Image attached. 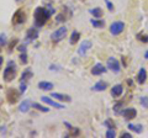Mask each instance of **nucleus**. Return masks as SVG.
<instances>
[{
	"instance_id": "nucleus-1",
	"label": "nucleus",
	"mask_w": 148,
	"mask_h": 138,
	"mask_svg": "<svg viewBox=\"0 0 148 138\" xmlns=\"http://www.w3.org/2000/svg\"><path fill=\"white\" fill-rule=\"evenodd\" d=\"M52 15V12L49 11V9H46L42 6H38L36 8L35 14H34V17H35V25L36 27H41L43 26L46 22L48 21V19Z\"/></svg>"
},
{
	"instance_id": "nucleus-2",
	"label": "nucleus",
	"mask_w": 148,
	"mask_h": 138,
	"mask_svg": "<svg viewBox=\"0 0 148 138\" xmlns=\"http://www.w3.org/2000/svg\"><path fill=\"white\" fill-rule=\"evenodd\" d=\"M16 64L14 63L12 61H10L8 63V67L5 68V70H4V80L6 83H10L15 79L16 77Z\"/></svg>"
},
{
	"instance_id": "nucleus-3",
	"label": "nucleus",
	"mask_w": 148,
	"mask_h": 138,
	"mask_svg": "<svg viewBox=\"0 0 148 138\" xmlns=\"http://www.w3.org/2000/svg\"><path fill=\"white\" fill-rule=\"evenodd\" d=\"M67 27H59V29H57L52 35H51V40L53 41V42H59V41H62L64 37H66L67 35Z\"/></svg>"
},
{
	"instance_id": "nucleus-4",
	"label": "nucleus",
	"mask_w": 148,
	"mask_h": 138,
	"mask_svg": "<svg viewBox=\"0 0 148 138\" xmlns=\"http://www.w3.org/2000/svg\"><path fill=\"white\" fill-rule=\"evenodd\" d=\"M25 21H26V14L22 11L21 9H18L12 16V24L14 25H21V24H24Z\"/></svg>"
},
{
	"instance_id": "nucleus-5",
	"label": "nucleus",
	"mask_w": 148,
	"mask_h": 138,
	"mask_svg": "<svg viewBox=\"0 0 148 138\" xmlns=\"http://www.w3.org/2000/svg\"><path fill=\"white\" fill-rule=\"evenodd\" d=\"M123 29H125V24L122 21H115L110 26V32L114 36H117V35H120L123 31Z\"/></svg>"
},
{
	"instance_id": "nucleus-6",
	"label": "nucleus",
	"mask_w": 148,
	"mask_h": 138,
	"mask_svg": "<svg viewBox=\"0 0 148 138\" xmlns=\"http://www.w3.org/2000/svg\"><path fill=\"white\" fill-rule=\"evenodd\" d=\"M108 68L110 69L111 72L114 73H119L120 70H121V66H120V62L117 61L116 58L114 57H110L108 59Z\"/></svg>"
},
{
	"instance_id": "nucleus-7",
	"label": "nucleus",
	"mask_w": 148,
	"mask_h": 138,
	"mask_svg": "<svg viewBox=\"0 0 148 138\" xmlns=\"http://www.w3.org/2000/svg\"><path fill=\"white\" fill-rule=\"evenodd\" d=\"M121 115L126 118V120H132L137 116V111L136 109H132V107H128V109H125L121 111Z\"/></svg>"
},
{
	"instance_id": "nucleus-8",
	"label": "nucleus",
	"mask_w": 148,
	"mask_h": 138,
	"mask_svg": "<svg viewBox=\"0 0 148 138\" xmlns=\"http://www.w3.org/2000/svg\"><path fill=\"white\" fill-rule=\"evenodd\" d=\"M91 48V42L89 40H85L84 42H82L79 49H78V53H79V56H85L86 52Z\"/></svg>"
},
{
	"instance_id": "nucleus-9",
	"label": "nucleus",
	"mask_w": 148,
	"mask_h": 138,
	"mask_svg": "<svg viewBox=\"0 0 148 138\" xmlns=\"http://www.w3.org/2000/svg\"><path fill=\"white\" fill-rule=\"evenodd\" d=\"M38 37V30L35 29V27H31V29L27 30V33H26V40L27 42H31V41L36 40Z\"/></svg>"
},
{
	"instance_id": "nucleus-10",
	"label": "nucleus",
	"mask_w": 148,
	"mask_h": 138,
	"mask_svg": "<svg viewBox=\"0 0 148 138\" xmlns=\"http://www.w3.org/2000/svg\"><path fill=\"white\" fill-rule=\"evenodd\" d=\"M41 99H42V101H43L45 104L49 105V106H53V107H56V109H64V105L56 102V101H53L51 98H48V96H42Z\"/></svg>"
},
{
	"instance_id": "nucleus-11",
	"label": "nucleus",
	"mask_w": 148,
	"mask_h": 138,
	"mask_svg": "<svg viewBox=\"0 0 148 138\" xmlns=\"http://www.w3.org/2000/svg\"><path fill=\"white\" fill-rule=\"evenodd\" d=\"M6 98L10 104H15L18 99V94L15 91V89H10V90H8V93H6Z\"/></svg>"
},
{
	"instance_id": "nucleus-12",
	"label": "nucleus",
	"mask_w": 148,
	"mask_h": 138,
	"mask_svg": "<svg viewBox=\"0 0 148 138\" xmlns=\"http://www.w3.org/2000/svg\"><path fill=\"white\" fill-rule=\"evenodd\" d=\"M105 72H106V68H104V66L103 64H100V63L95 64V66L92 67V69H91V74L92 75H101Z\"/></svg>"
},
{
	"instance_id": "nucleus-13",
	"label": "nucleus",
	"mask_w": 148,
	"mask_h": 138,
	"mask_svg": "<svg viewBox=\"0 0 148 138\" xmlns=\"http://www.w3.org/2000/svg\"><path fill=\"white\" fill-rule=\"evenodd\" d=\"M51 98L58 99V100H61V101H67V102H71V101H72V98L69 95L61 94V93H52V94H51Z\"/></svg>"
},
{
	"instance_id": "nucleus-14",
	"label": "nucleus",
	"mask_w": 148,
	"mask_h": 138,
	"mask_svg": "<svg viewBox=\"0 0 148 138\" xmlns=\"http://www.w3.org/2000/svg\"><path fill=\"white\" fill-rule=\"evenodd\" d=\"M146 79H147V72L145 68H141L137 74V83L138 84H143L146 81Z\"/></svg>"
},
{
	"instance_id": "nucleus-15",
	"label": "nucleus",
	"mask_w": 148,
	"mask_h": 138,
	"mask_svg": "<svg viewBox=\"0 0 148 138\" xmlns=\"http://www.w3.org/2000/svg\"><path fill=\"white\" fill-rule=\"evenodd\" d=\"M106 88H108V83H105V81H98L96 84L92 86L91 88V90L92 91H104V90H106Z\"/></svg>"
},
{
	"instance_id": "nucleus-16",
	"label": "nucleus",
	"mask_w": 148,
	"mask_h": 138,
	"mask_svg": "<svg viewBox=\"0 0 148 138\" xmlns=\"http://www.w3.org/2000/svg\"><path fill=\"white\" fill-rule=\"evenodd\" d=\"M122 91H123L122 85L121 84H117V85H115L114 88L111 89V95H112L114 98H119V96H121Z\"/></svg>"
},
{
	"instance_id": "nucleus-17",
	"label": "nucleus",
	"mask_w": 148,
	"mask_h": 138,
	"mask_svg": "<svg viewBox=\"0 0 148 138\" xmlns=\"http://www.w3.org/2000/svg\"><path fill=\"white\" fill-rule=\"evenodd\" d=\"M37 86H38V89H41V90H46V91H48V90H52V89H53V84H52V83H49V81H40Z\"/></svg>"
},
{
	"instance_id": "nucleus-18",
	"label": "nucleus",
	"mask_w": 148,
	"mask_h": 138,
	"mask_svg": "<svg viewBox=\"0 0 148 138\" xmlns=\"http://www.w3.org/2000/svg\"><path fill=\"white\" fill-rule=\"evenodd\" d=\"M32 106V104H31V101L30 100H25V101H22L21 105H20V107H18V110H20V112H27L30 110V107Z\"/></svg>"
},
{
	"instance_id": "nucleus-19",
	"label": "nucleus",
	"mask_w": 148,
	"mask_h": 138,
	"mask_svg": "<svg viewBox=\"0 0 148 138\" xmlns=\"http://www.w3.org/2000/svg\"><path fill=\"white\" fill-rule=\"evenodd\" d=\"M80 38V33L78 31H73L72 35H71V38H69V42H71V44H75L78 41H79Z\"/></svg>"
},
{
	"instance_id": "nucleus-20",
	"label": "nucleus",
	"mask_w": 148,
	"mask_h": 138,
	"mask_svg": "<svg viewBox=\"0 0 148 138\" xmlns=\"http://www.w3.org/2000/svg\"><path fill=\"white\" fill-rule=\"evenodd\" d=\"M127 127H128V130H131V131L136 132V133H141L143 131V126L142 125H133V123H130Z\"/></svg>"
},
{
	"instance_id": "nucleus-21",
	"label": "nucleus",
	"mask_w": 148,
	"mask_h": 138,
	"mask_svg": "<svg viewBox=\"0 0 148 138\" xmlns=\"http://www.w3.org/2000/svg\"><path fill=\"white\" fill-rule=\"evenodd\" d=\"M90 14H92L94 17H96V19H100V17L103 16V10H101L100 8H95V9H91Z\"/></svg>"
},
{
	"instance_id": "nucleus-22",
	"label": "nucleus",
	"mask_w": 148,
	"mask_h": 138,
	"mask_svg": "<svg viewBox=\"0 0 148 138\" xmlns=\"http://www.w3.org/2000/svg\"><path fill=\"white\" fill-rule=\"evenodd\" d=\"M30 78H32V72L30 70L29 68L26 69V70L22 73V75H21V81H25L27 79H30Z\"/></svg>"
},
{
	"instance_id": "nucleus-23",
	"label": "nucleus",
	"mask_w": 148,
	"mask_h": 138,
	"mask_svg": "<svg viewBox=\"0 0 148 138\" xmlns=\"http://www.w3.org/2000/svg\"><path fill=\"white\" fill-rule=\"evenodd\" d=\"M32 107H35L36 110H38V111H42V112H48L49 111L48 107H45V106H42V105H40V104H37V102L32 104Z\"/></svg>"
},
{
	"instance_id": "nucleus-24",
	"label": "nucleus",
	"mask_w": 148,
	"mask_h": 138,
	"mask_svg": "<svg viewBox=\"0 0 148 138\" xmlns=\"http://www.w3.org/2000/svg\"><path fill=\"white\" fill-rule=\"evenodd\" d=\"M90 22H91L92 26L96 27V29H101V27H104V25H105V22L101 21V20H91Z\"/></svg>"
},
{
	"instance_id": "nucleus-25",
	"label": "nucleus",
	"mask_w": 148,
	"mask_h": 138,
	"mask_svg": "<svg viewBox=\"0 0 148 138\" xmlns=\"http://www.w3.org/2000/svg\"><path fill=\"white\" fill-rule=\"evenodd\" d=\"M140 102L143 107L148 109V96H142V98L140 99Z\"/></svg>"
},
{
	"instance_id": "nucleus-26",
	"label": "nucleus",
	"mask_w": 148,
	"mask_h": 138,
	"mask_svg": "<svg viewBox=\"0 0 148 138\" xmlns=\"http://www.w3.org/2000/svg\"><path fill=\"white\" fill-rule=\"evenodd\" d=\"M115 136H116V132H115L114 128H109L108 132H106V137L108 138H114Z\"/></svg>"
},
{
	"instance_id": "nucleus-27",
	"label": "nucleus",
	"mask_w": 148,
	"mask_h": 138,
	"mask_svg": "<svg viewBox=\"0 0 148 138\" xmlns=\"http://www.w3.org/2000/svg\"><path fill=\"white\" fill-rule=\"evenodd\" d=\"M137 37H138V40H140L141 42H143V43H148V35H138Z\"/></svg>"
},
{
	"instance_id": "nucleus-28",
	"label": "nucleus",
	"mask_w": 148,
	"mask_h": 138,
	"mask_svg": "<svg viewBox=\"0 0 148 138\" xmlns=\"http://www.w3.org/2000/svg\"><path fill=\"white\" fill-rule=\"evenodd\" d=\"M6 43V36L5 33H1L0 35V46H4Z\"/></svg>"
},
{
	"instance_id": "nucleus-29",
	"label": "nucleus",
	"mask_w": 148,
	"mask_h": 138,
	"mask_svg": "<svg viewBox=\"0 0 148 138\" xmlns=\"http://www.w3.org/2000/svg\"><path fill=\"white\" fill-rule=\"evenodd\" d=\"M121 106H123V104H122V102H119V104H116V105H115V106H114V111L116 112V113H119V112H120V107H121Z\"/></svg>"
},
{
	"instance_id": "nucleus-30",
	"label": "nucleus",
	"mask_w": 148,
	"mask_h": 138,
	"mask_svg": "<svg viewBox=\"0 0 148 138\" xmlns=\"http://www.w3.org/2000/svg\"><path fill=\"white\" fill-rule=\"evenodd\" d=\"M105 125L108 126L109 128H114V127H115V123L111 121V120H106V121H105Z\"/></svg>"
},
{
	"instance_id": "nucleus-31",
	"label": "nucleus",
	"mask_w": 148,
	"mask_h": 138,
	"mask_svg": "<svg viewBox=\"0 0 148 138\" xmlns=\"http://www.w3.org/2000/svg\"><path fill=\"white\" fill-rule=\"evenodd\" d=\"M26 89H27V85H26V83L24 84V81H21V85H20V93L22 94V93H25L26 91Z\"/></svg>"
},
{
	"instance_id": "nucleus-32",
	"label": "nucleus",
	"mask_w": 148,
	"mask_h": 138,
	"mask_svg": "<svg viewBox=\"0 0 148 138\" xmlns=\"http://www.w3.org/2000/svg\"><path fill=\"white\" fill-rule=\"evenodd\" d=\"M20 61H21V63H24V64L27 63V56H26V53H22L21 54V56H20Z\"/></svg>"
},
{
	"instance_id": "nucleus-33",
	"label": "nucleus",
	"mask_w": 148,
	"mask_h": 138,
	"mask_svg": "<svg viewBox=\"0 0 148 138\" xmlns=\"http://www.w3.org/2000/svg\"><path fill=\"white\" fill-rule=\"evenodd\" d=\"M105 1H106V5H108L109 10H110V11H112V10H114V5H112V4H111V3L109 1V0H105Z\"/></svg>"
},
{
	"instance_id": "nucleus-34",
	"label": "nucleus",
	"mask_w": 148,
	"mask_h": 138,
	"mask_svg": "<svg viewBox=\"0 0 148 138\" xmlns=\"http://www.w3.org/2000/svg\"><path fill=\"white\" fill-rule=\"evenodd\" d=\"M66 20V17H63V15H58L57 16V21L58 22H62V21H64Z\"/></svg>"
},
{
	"instance_id": "nucleus-35",
	"label": "nucleus",
	"mask_w": 148,
	"mask_h": 138,
	"mask_svg": "<svg viewBox=\"0 0 148 138\" xmlns=\"http://www.w3.org/2000/svg\"><path fill=\"white\" fill-rule=\"evenodd\" d=\"M18 51H21V52H26V44H22L18 47Z\"/></svg>"
},
{
	"instance_id": "nucleus-36",
	"label": "nucleus",
	"mask_w": 148,
	"mask_h": 138,
	"mask_svg": "<svg viewBox=\"0 0 148 138\" xmlns=\"http://www.w3.org/2000/svg\"><path fill=\"white\" fill-rule=\"evenodd\" d=\"M132 136L130 135V133H127V132H125V133H122V138H131Z\"/></svg>"
},
{
	"instance_id": "nucleus-37",
	"label": "nucleus",
	"mask_w": 148,
	"mask_h": 138,
	"mask_svg": "<svg viewBox=\"0 0 148 138\" xmlns=\"http://www.w3.org/2000/svg\"><path fill=\"white\" fill-rule=\"evenodd\" d=\"M3 62H4V58H3V57H0V66L3 64Z\"/></svg>"
},
{
	"instance_id": "nucleus-38",
	"label": "nucleus",
	"mask_w": 148,
	"mask_h": 138,
	"mask_svg": "<svg viewBox=\"0 0 148 138\" xmlns=\"http://www.w3.org/2000/svg\"><path fill=\"white\" fill-rule=\"evenodd\" d=\"M145 58H147V59H148V51H147V52L145 53Z\"/></svg>"
},
{
	"instance_id": "nucleus-39",
	"label": "nucleus",
	"mask_w": 148,
	"mask_h": 138,
	"mask_svg": "<svg viewBox=\"0 0 148 138\" xmlns=\"http://www.w3.org/2000/svg\"><path fill=\"white\" fill-rule=\"evenodd\" d=\"M16 1H18V3H20V1H22V0H16Z\"/></svg>"
},
{
	"instance_id": "nucleus-40",
	"label": "nucleus",
	"mask_w": 148,
	"mask_h": 138,
	"mask_svg": "<svg viewBox=\"0 0 148 138\" xmlns=\"http://www.w3.org/2000/svg\"><path fill=\"white\" fill-rule=\"evenodd\" d=\"M0 51H1V49H0Z\"/></svg>"
}]
</instances>
